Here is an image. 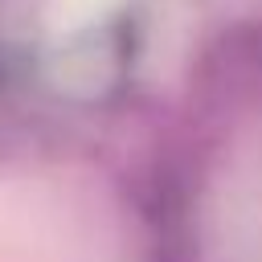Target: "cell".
I'll return each mask as SVG.
<instances>
[{"instance_id": "6da1fadb", "label": "cell", "mask_w": 262, "mask_h": 262, "mask_svg": "<svg viewBox=\"0 0 262 262\" xmlns=\"http://www.w3.org/2000/svg\"><path fill=\"white\" fill-rule=\"evenodd\" d=\"M86 4H102V0H86Z\"/></svg>"}]
</instances>
